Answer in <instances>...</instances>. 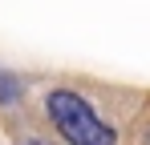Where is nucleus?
<instances>
[{"label": "nucleus", "instance_id": "obj_1", "mask_svg": "<svg viewBox=\"0 0 150 145\" xmlns=\"http://www.w3.org/2000/svg\"><path fill=\"white\" fill-rule=\"evenodd\" d=\"M45 109H49V121L57 125V133L65 141H73V145H110L114 141V129L73 89H53L49 101H45Z\"/></svg>", "mask_w": 150, "mask_h": 145}]
</instances>
